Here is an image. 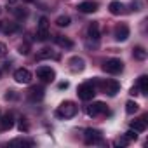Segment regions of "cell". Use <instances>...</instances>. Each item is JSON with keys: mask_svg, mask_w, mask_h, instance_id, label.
<instances>
[{"mask_svg": "<svg viewBox=\"0 0 148 148\" xmlns=\"http://www.w3.org/2000/svg\"><path fill=\"white\" fill-rule=\"evenodd\" d=\"M101 89L105 91V94H108V96H115L119 91H120V84L117 82V80H106V82H103L101 84Z\"/></svg>", "mask_w": 148, "mask_h": 148, "instance_id": "9", "label": "cell"}, {"mask_svg": "<svg viewBox=\"0 0 148 148\" xmlns=\"http://www.w3.org/2000/svg\"><path fill=\"white\" fill-rule=\"evenodd\" d=\"M77 94H79V98H80L82 101H89V99L94 98V94H96V87L92 86V82L80 84L79 89H77Z\"/></svg>", "mask_w": 148, "mask_h": 148, "instance_id": "3", "label": "cell"}, {"mask_svg": "<svg viewBox=\"0 0 148 148\" xmlns=\"http://www.w3.org/2000/svg\"><path fill=\"white\" fill-rule=\"evenodd\" d=\"M138 91H141L139 94H146L148 92V77L146 75H141L139 79H138Z\"/></svg>", "mask_w": 148, "mask_h": 148, "instance_id": "17", "label": "cell"}, {"mask_svg": "<svg viewBox=\"0 0 148 148\" xmlns=\"http://www.w3.org/2000/svg\"><path fill=\"white\" fill-rule=\"evenodd\" d=\"M138 110H139V105H138L136 101H127V103H125V112H127L129 115L136 113Z\"/></svg>", "mask_w": 148, "mask_h": 148, "instance_id": "23", "label": "cell"}, {"mask_svg": "<svg viewBox=\"0 0 148 148\" xmlns=\"http://www.w3.org/2000/svg\"><path fill=\"white\" fill-rule=\"evenodd\" d=\"M86 145H103V132L98 129H86Z\"/></svg>", "mask_w": 148, "mask_h": 148, "instance_id": "4", "label": "cell"}, {"mask_svg": "<svg viewBox=\"0 0 148 148\" xmlns=\"http://www.w3.org/2000/svg\"><path fill=\"white\" fill-rule=\"evenodd\" d=\"M108 9H110V12H112L113 16H119V14L124 12V4L119 2V0H112L110 5H108Z\"/></svg>", "mask_w": 148, "mask_h": 148, "instance_id": "15", "label": "cell"}, {"mask_svg": "<svg viewBox=\"0 0 148 148\" xmlns=\"http://www.w3.org/2000/svg\"><path fill=\"white\" fill-rule=\"evenodd\" d=\"M77 112H79V108H77V105L73 103V101H63V103L58 106L56 115H58L59 119H71V117L77 115Z\"/></svg>", "mask_w": 148, "mask_h": 148, "instance_id": "1", "label": "cell"}, {"mask_svg": "<svg viewBox=\"0 0 148 148\" xmlns=\"http://www.w3.org/2000/svg\"><path fill=\"white\" fill-rule=\"evenodd\" d=\"M12 146H35V141L33 139H26V138H16L11 141Z\"/></svg>", "mask_w": 148, "mask_h": 148, "instance_id": "18", "label": "cell"}, {"mask_svg": "<svg viewBox=\"0 0 148 148\" xmlns=\"http://www.w3.org/2000/svg\"><path fill=\"white\" fill-rule=\"evenodd\" d=\"M37 37L38 40H47L49 38V19L42 16L38 19V28H37Z\"/></svg>", "mask_w": 148, "mask_h": 148, "instance_id": "7", "label": "cell"}, {"mask_svg": "<svg viewBox=\"0 0 148 148\" xmlns=\"http://www.w3.org/2000/svg\"><path fill=\"white\" fill-rule=\"evenodd\" d=\"M131 94H132V96H138V94H139V92H138V87H136V86H134V87L131 89Z\"/></svg>", "mask_w": 148, "mask_h": 148, "instance_id": "33", "label": "cell"}, {"mask_svg": "<svg viewBox=\"0 0 148 148\" xmlns=\"http://www.w3.org/2000/svg\"><path fill=\"white\" fill-rule=\"evenodd\" d=\"M51 58H58V56H56L51 49H47V47L42 49V51L37 54V59H38V61H42V59H51Z\"/></svg>", "mask_w": 148, "mask_h": 148, "instance_id": "22", "label": "cell"}, {"mask_svg": "<svg viewBox=\"0 0 148 148\" xmlns=\"http://www.w3.org/2000/svg\"><path fill=\"white\" fill-rule=\"evenodd\" d=\"M125 138H127L129 141H136V139H138V134H136V131H134V129H131V131H127V132H125Z\"/></svg>", "mask_w": 148, "mask_h": 148, "instance_id": "27", "label": "cell"}, {"mask_svg": "<svg viewBox=\"0 0 148 148\" xmlns=\"http://www.w3.org/2000/svg\"><path fill=\"white\" fill-rule=\"evenodd\" d=\"M14 16H16L18 19H26V18H28V11H26L25 7H23V9L18 7V9H14Z\"/></svg>", "mask_w": 148, "mask_h": 148, "instance_id": "25", "label": "cell"}, {"mask_svg": "<svg viewBox=\"0 0 148 148\" xmlns=\"http://www.w3.org/2000/svg\"><path fill=\"white\" fill-rule=\"evenodd\" d=\"M0 77H2V71H0Z\"/></svg>", "mask_w": 148, "mask_h": 148, "instance_id": "35", "label": "cell"}, {"mask_svg": "<svg viewBox=\"0 0 148 148\" xmlns=\"http://www.w3.org/2000/svg\"><path fill=\"white\" fill-rule=\"evenodd\" d=\"M124 70V63L117 58H110L103 63V71L106 73H112V75H117V73H120Z\"/></svg>", "mask_w": 148, "mask_h": 148, "instance_id": "2", "label": "cell"}, {"mask_svg": "<svg viewBox=\"0 0 148 148\" xmlns=\"http://www.w3.org/2000/svg\"><path fill=\"white\" fill-rule=\"evenodd\" d=\"M87 33H89V38H92V40H99V25H98V23H91Z\"/></svg>", "mask_w": 148, "mask_h": 148, "instance_id": "19", "label": "cell"}, {"mask_svg": "<svg viewBox=\"0 0 148 148\" xmlns=\"http://www.w3.org/2000/svg\"><path fill=\"white\" fill-rule=\"evenodd\" d=\"M127 37H129V26L124 25V23L117 25L115 26V40L124 42V40H127Z\"/></svg>", "mask_w": 148, "mask_h": 148, "instance_id": "12", "label": "cell"}, {"mask_svg": "<svg viewBox=\"0 0 148 148\" xmlns=\"http://www.w3.org/2000/svg\"><path fill=\"white\" fill-rule=\"evenodd\" d=\"M42 98H44V87L35 86V87H32V89L28 91V99H30V101H40Z\"/></svg>", "mask_w": 148, "mask_h": 148, "instance_id": "14", "label": "cell"}, {"mask_svg": "<svg viewBox=\"0 0 148 148\" xmlns=\"http://www.w3.org/2000/svg\"><path fill=\"white\" fill-rule=\"evenodd\" d=\"M129 145V139L125 138V136H122V138H117V139H113V146H127Z\"/></svg>", "mask_w": 148, "mask_h": 148, "instance_id": "26", "label": "cell"}, {"mask_svg": "<svg viewBox=\"0 0 148 148\" xmlns=\"http://www.w3.org/2000/svg\"><path fill=\"white\" fill-rule=\"evenodd\" d=\"M18 30V25H9V26H5L4 28V32L5 33H12V32H16Z\"/></svg>", "mask_w": 148, "mask_h": 148, "instance_id": "30", "label": "cell"}, {"mask_svg": "<svg viewBox=\"0 0 148 148\" xmlns=\"http://www.w3.org/2000/svg\"><path fill=\"white\" fill-rule=\"evenodd\" d=\"M132 54H134V58H136L138 61H145L146 56H148V52H146L145 47H141V45H136V47L132 49Z\"/></svg>", "mask_w": 148, "mask_h": 148, "instance_id": "20", "label": "cell"}, {"mask_svg": "<svg viewBox=\"0 0 148 148\" xmlns=\"http://www.w3.org/2000/svg\"><path fill=\"white\" fill-rule=\"evenodd\" d=\"M12 127H14V117H12V113H7V115H4L2 119H0V131H9Z\"/></svg>", "mask_w": 148, "mask_h": 148, "instance_id": "13", "label": "cell"}, {"mask_svg": "<svg viewBox=\"0 0 148 148\" xmlns=\"http://www.w3.org/2000/svg\"><path fill=\"white\" fill-rule=\"evenodd\" d=\"M37 77L42 82H52L56 79V71L51 66H38L37 68Z\"/></svg>", "mask_w": 148, "mask_h": 148, "instance_id": "6", "label": "cell"}, {"mask_svg": "<svg viewBox=\"0 0 148 148\" xmlns=\"http://www.w3.org/2000/svg\"><path fill=\"white\" fill-rule=\"evenodd\" d=\"M68 64H70V70H71L73 73H80V71L86 68V61H84V58H80V56H73V58L68 61Z\"/></svg>", "mask_w": 148, "mask_h": 148, "instance_id": "10", "label": "cell"}, {"mask_svg": "<svg viewBox=\"0 0 148 148\" xmlns=\"http://www.w3.org/2000/svg\"><path fill=\"white\" fill-rule=\"evenodd\" d=\"M71 23V19H70V16H59L58 19H56V25L59 26V28H63V26H68Z\"/></svg>", "mask_w": 148, "mask_h": 148, "instance_id": "24", "label": "cell"}, {"mask_svg": "<svg viewBox=\"0 0 148 148\" xmlns=\"http://www.w3.org/2000/svg\"><path fill=\"white\" fill-rule=\"evenodd\" d=\"M56 42H58L59 47H64V49H71V47H73V42H71L70 38L63 37V35H58V37H56Z\"/></svg>", "mask_w": 148, "mask_h": 148, "instance_id": "21", "label": "cell"}, {"mask_svg": "<svg viewBox=\"0 0 148 148\" xmlns=\"http://www.w3.org/2000/svg\"><path fill=\"white\" fill-rule=\"evenodd\" d=\"M68 86H70L68 82H61V84H59L58 87H59V89H68Z\"/></svg>", "mask_w": 148, "mask_h": 148, "instance_id": "32", "label": "cell"}, {"mask_svg": "<svg viewBox=\"0 0 148 148\" xmlns=\"http://www.w3.org/2000/svg\"><path fill=\"white\" fill-rule=\"evenodd\" d=\"M131 129H134L136 132H145L146 131V119H138V120H132L131 124Z\"/></svg>", "mask_w": 148, "mask_h": 148, "instance_id": "16", "label": "cell"}, {"mask_svg": "<svg viewBox=\"0 0 148 148\" xmlns=\"http://www.w3.org/2000/svg\"><path fill=\"white\" fill-rule=\"evenodd\" d=\"M19 52L21 54H28V45L25 44V45H19Z\"/></svg>", "mask_w": 148, "mask_h": 148, "instance_id": "31", "label": "cell"}, {"mask_svg": "<svg viewBox=\"0 0 148 148\" xmlns=\"http://www.w3.org/2000/svg\"><path fill=\"white\" fill-rule=\"evenodd\" d=\"M7 52H9V51H7V45H5L4 42H0V58H5Z\"/></svg>", "mask_w": 148, "mask_h": 148, "instance_id": "29", "label": "cell"}, {"mask_svg": "<svg viewBox=\"0 0 148 148\" xmlns=\"http://www.w3.org/2000/svg\"><path fill=\"white\" fill-rule=\"evenodd\" d=\"M28 122H26V119H21V122H19V131H23V132H28Z\"/></svg>", "mask_w": 148, "mask_h": 148, "instance_id": "28", "label": "cell"}, {"mask_svg": "<svg viewBox=\"0 0 148 148\" xmlns=\"http://www.w3.org/2000/svg\"><path fill=\"white\" fill-rule=\"evenodd\" d=\"M14 80L18 84H30L32 82V71L28 68H18L14 71Z\"/></svg>", "mask_w": 148, "mask_h": 148, "instance_id": "8", "label": "cell"}, {"mask_svg": "<svg viewBox=\"0 0 148 148\" xmlns=\"http://www.w3.org/2000/svg\"><path fill=\"white\" fill-rule=\"evenodd\" d=\"M7 2H9V4H14V2H16V0H7Z\"/></svg>", "mask_w": 148, "mask_h": 148, "instance_id": "34", "label": "cell"}, {"mask_svg": "<svg viewBox=\"0 0 148 148\" xmlns=\"http://www.w3.org/2000/svg\"><path fill=\"white\" fill-rule=\"evenodd\" d=\"M98 2H94V0H86V2H80L79 5H77V9L80 11V12H84V14H91V12H96L98 11Z\"/></svg>", "mask_w": 148, "mask_h": 148, "instance_id": "11", "label": "cell"}, {"mask_svg": "<svg viewBox=\"0 0 148 148\" xmlns=\"http://www.w3.org/2000/svg\"><path fill=\"white\" fill-rule=\"evenodd\" d=\"M0 26H2V25H0Z\"/></svg>", "mask_w": 148, "mask_h": 148, "instance_id": "36", "label": "cell"}, {"mask_svg": "<svg viewBox=\"0 0 148 148\" xmlns=\"http://www.w3.org/2000/svg\"><path fill=\"white\" fill-rule=\"evenodd\" d=\"M86 112H87L89 117H99V115H105L108 112V108H106V105L103 101H96V103H91L86 108Z\"/></svg>", "mask_w": 148, "mask_h": 148, "instance_id": "5", "label": "cell"}]
</instances>
